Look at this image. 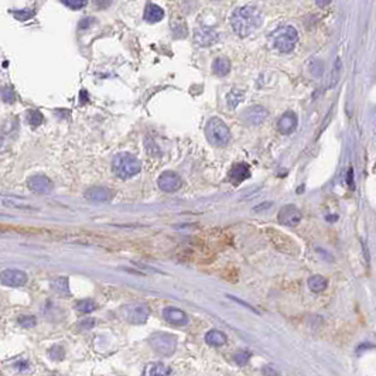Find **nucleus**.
<instances>
[{"label":"nucleus","mask_w":376,"mask_h":376,"mask_svg":"<svg viewBox=\"0 0 376 376\" xmlns=\"http://www.w3.org/2000/svg\"><path fill=\"white\" fill-rule=\"evenodd\" d=\"M277 219L280 223H283L286 226H296L303 219V215L294 205H284L279 211Z\"/></svg>","instance_id":"f8f14e48"},{"label":"nucleus","mask_w":376,"mask_h":376,"mask_svg":"<svg viewBox=\"0 0 376 376\" xmlns=\"http://www.w3.org/2000/svg\"><path fill=\"white\" fill-rule=\"evenodd\" d=\"M67 7H70L72 10H79L86 6L88 0H61Z\"/></svg>","instance_id":"cd10ccee"},{"label":"nucleus","mask_w":376,"mask_h":376,"mask_svg":"<svg viewBox=\"0 0 376 376\" xmlns=\"http://www.w3.org/2000/svg\"><path fill=\"white\" fill-rule=\"evenodd\" d=\"M249 176H251V170L245 163H237L235 166H232L229 171V178L235 184L245 181L246 178H249Z\"/></svg>","instance_id":"f3484780"},{"label":"nucleus","mask_w":376,"mask_h":376,"mask_svg":"<svg viewBox=\"0 0 376 376\" xmlns=\"http://www.w3.org/2000/svg\"><path fill=\"white\" fill-rule=\"evenodd\" d=\"M95 308H97V303L94 300H81L77 303V310L84 314H89V313L95 311Z\"/></svg>","instance_id":"393cba45"},{"label":"nucleus","mask_w":376,"mask_h":376,"mask_svg":"<svg viewBox=\"0 0 376 376\" xmlns=\"http://www.w3.org/2000/svg\"><path fill=\"white\" fill-rule=\"evenodd\" d=\"M331 1H333V0H316V4H317L318 7H325V6H328Z\"/></svg>","instance_id":"c9c22d12"},{"label":"nucleus","mask_w":376,"mask_h":376,"mask_svg":"<svg viewBox=\"0 0 376 376\" xmlns=\"http://www.w3.org/2000/svg\"><path fill=\"white\" fill-rule=\"evenodd\" d=\"M122 314H123L125 321L139 325V324H144L147 321L150 311H149V307L143 303H130L122 308Z\"/></svg>","instance_id":"423d86ee"},{"label":"nucleus","mask_w":376,"mask_h":376,"mask_svg":"<svg viewBox=\"0 0 376 376\" xmlns=\"http://www.w3.org/2000/svg\"><path fill=\"white\" fill-rule=\"evenodd\" d=\"M163 318L173 325H187L188 316L177 307H166L163 310Z\"/></svg>","instance_id":"4468645a"},{"label":"nucleus","mask_w":376,"mask_h":376,"mask_svg":"<svg viewBox=\"0 0 376 376\" xmlns=\"http://www.w3.org/2000/svg\"><path fill=\"white\" fill-rule=\"evenodd\" d=\"M94 325H95V320H94V318L84 320L81 324H79V327H81V328H92Z\"/></svg>","instance_id":"72a5a7b5"},{"label":"nucleus","mask_w":376,"mask_h":376,"mask_svg":"<svg viewBox=\"0 0 376 376\" xmlns=\"http://www.w3.org/2000/svg\"><path fill=\"white\" fill-rule=\"evenodd\" d=\"M3 146H4V139H3V138L0 136V150L3 149Z\"/></svg>","instance_id":"e433bc0d"},{"label":"nucleus","mask_w":376,"mask_h":376,"mask_svg":"<svg viewBox=\"0 0 376 376\" xmlns=\"http://www.w3.org/2000/svg\"><path fill=\"white\" fill-rule=\"evenodd\" d=\"M229 298H231L232 301L237 303V304H240V306L246 307L248 310H251V311H253V313H257V310H256L255 307H252L251 304H248V303H245V301H242V300H239V298H237V297H235V296H229Z\"/></svg>","instance_id":"7c9ffc66"},{"label":"nucleus","mask_w":376,"mask_h":376,"mask_svg":"<svg viewBox=\"0 0 376 376\" xmlns=\"http://www.w3.org/2000/svg\"><path fill=\"white\" fill-rule=\"evenodd\" d=\"M310 290L313 293H321L324 292L328 286V281L324 276H320V275H316V276H311L308 281H307Z\"/></svg>","instance_id":"4be33fe9"},{"label":"nucleus","mask_w":376,"mask_h":376,"mask_svg":"<svg viewBox=\"0 0 376 376\" xmlns=\"http://www.w3.org/2000/svg\"><path fill=\"white\" fill-rule=\"evenodd\" d=\"M205 342L211 347H221L226 344V335L219 330H211L205 335Z\"/></svg>","instance_id":"aec40b11"},{"label":"nucleus","mask_w":376,"mask_h":376,"mask_svg":"<svg viewBox=\"0 0 376 376\" xmlns=\"http://www.w3.org/2000/svg\"><path fill=\"white\" fill-rule=\"evenodd\" d=\"M113 193L106 187H91L85 191V198L94 202H105L109 201Z\"/></svg>","instance_id":"dca6fc26"},{"label":"nucleus","mask_w":376,"mask_h":376,"mask_svg":"<svg viewBox=\"0 0 376 376\" xmlns=\"http://www.w3.org/2000/svg\"><path fill=\"white\" fill-rule=\"evenodd\" d=\"M144 376H167L171 375V369L166 366L164 363L161 362H152L149 363L144 371H143Z\"/></svg>","instance_id":"a211bd4d"},{"label":"nucleus","mask_w":376,"mask_h":376,"mask_svg":"<svg viewBox=\"0 0 376 376\" xmlns=\"http://www.w3.org/2000/svg\"><path fill=\"white\" fill-rule=\"evenodd\" d=\"M0 281L7 287H20L27 283V275L21 270L6 269L0 273Z\"/></svg>","instance_id":"9d476101"},{"label":"nucleus","mask_w":376,"mask_h":376,"mask_svg":"<svg viewBox=\"0 0 376 376\" xmlns=\"http://www.w3.org/2000/svg\"><path fill=\"white\" fill-rule=\"evenodd\" d=\"M218 40H219V34L214 28L201 27L195 31V42L199 47H211L215 42H218Z\"/></svg>","instance_id":"ddd939ff"},{"label":"nucleus","mask_w":376,"mask_h":376,"mask_svg":"<svg viewBox=\"0 0 376 376\" xmlns=\"http://www.w3.org/2000/svg\"><path fill=\"white\" fill-rule=\"evenodd\" d=\"M51 287L56 290V292L61 293V294H70V284H68V279L61 276V277H57L51 281Z\"/></svg>","instance_id":"b1692460"},{"label":"nucleus","mask_w":376,"mask_h":376,"mask_svg":"<svg viewBox=\"0 0 376 376\" xmlns=\"http://www.w3.org/2000/svg\"><path fill=\"white\" fill-rule=\"evenodd\" d=\"M150 347L163 356H170L176 352L177 348V338L168 333H156L149 339Z\"/></svg>","instance_id":"39448f33"},{"label":"nucleus","mask_w":376,"mask_h":376,"mask_svg":"<svg viewBox=\"0 0 376 376\" xmlns=\"http://www.w3.org/2000/svg\"><path fill=\"white\" fill-rule=\"evenodd\" d=\"M212 71L218 75V77H225L229 74L231 71V61L225 57H219L214 61L212 64Z\"/></svg>","instance_id":"412c9836"},{"label":"nucleus","mask_w":376,"mask_h":376,"mask_svg":"<svg viewBox=\"0 0 376 376\" xmlns=\"http://www.w3.org/2000/svg\"><path fill=\"white\" fill-rule=\"evenodd\" d=\"M28 188L36 193V194H50L54 188V184L53 181L47 177V176H42V174H37V176H31L28 177L27 180Z\"/></svg>","instance_id":"1a4fd4ad"},{"label":"nucleus","mask_w":376,"mask_h":376,"mask_svg":"<svg viewBox=\"0 0 376 376\" xmlns=\"http://www.w3.org/2000/svg\"><path fill=\"white\" fill-rule=\"evenodd\" d=\"M164 17V10L157 6V4H147L146 10H144V20L149 21V23H158L160 20H163Z\"/></svg>","instance_id":"6ab92c4d"},{"label":"nucleus","mask_w":376,"mask_h":376,"mask_svg":"<svg viewBox=\"0 0 376 376\" xmlns=\"http://www.w3.org/2000/svg\"><path fill=\"white\" fill-rule=\"evenodd\" d=\"M205 136L212 146L225 147L231 140V132L222 119L211 118L205 126Z\"/></svg>","instance_id":"7ed1b4c3"},{"label":"nucleus","mask_w":376,"mask_h":376,"mask_svg":"<svg viewBox=\"0 0 376 376\" xmlns=\"http://www.w3.org/2000/svg\"><path fill=\"white\" fill-rule=\"evenodd\" d=\"M252 358V354L249 351H239L237 352L235 355H234V361L237 365L239 366H245V365H248L249 361H251Z\"/></svg>","instance_id":"a878e982"},{"label":"nucleus","mask_w":376,"mask_h":376,"mask_svg":"<svg viewBox=\"0 0 376 376\" xmlns=\"http://www.w3.org/2000/svg\"><path fill=\"white\" fill-rule=\"evenodd\" d=\"M269 116V113L266 111L263 106H259V105H255V106H251L248 108L246 111L243 112L240 115L242 120L245 123L251 126H259L262 125L266 120V118Z\"/></svg>","instance_id":"9b49d317"},{"label":"nucleus","mask_w":376,"mask_h":376,"mask_svg":"<svg viewBox=\"0 0 376 376\" xmlns=\"http://www.w3.org/2000/svg\"><path fill=\"white\" fill-rule=\"evenodd\" d=\"M352 177H354V171H352V168H349V170H348V176H347V182H348L349 187H354V181H352Z\"/></svg>","instance_id":"f704fd0d"},{"label":"nucleus","mask_w":376,"mask_h":376,"mask_svg":"<svg viewBox=\"0 0 376 376\" xmlns=\"http://www.w3.org/2000/svg\"><path fill=\"white\" fill-rule=\"evenodd\" d=\"M94 3H95V6L99 7V9H106V7L111 6L112 0H94Z\"/></svg>","instance_id":"473e14b6"},{"label":"nucleus","mask_w":376,"mask_h":376,"mask_svg":"<svg viewBox=\"0 0 376 376\" xmlns=\"http://www.w3.org/2000/svg\"><path fill=\"white\" fill-rule=\"evenodd\" d=\"M267 234H269V237L270 240L273 242V245L279 249L280 252L286 253V255H297L300 253V248L294 243L292 237H286L284 234L281 232H277L275 229H267Z\"/></svg>","instance_id":"0eeeda50"},{"label":"nucleus","mask_w":376,"mask_h":376,"mask_svg":"<svg viewBox=\"0 0 376 376\" xmlns=\"http://www.w3.org/2000/svg\"><path fill=\"white\" fill-rule=\"evenodd\" d=\"M297 123H298V120H297L296 113L289 111L281 115V118L277 122V129H279V132L281 135H290V133H293L296 130Z\"/></svg>","instance_id":"2eb2a0df"},{"label":"nucleus","mask_w":376,"mask_h":376,"mask_svg":"<svg viewBox=\"0 0 376 376\" xmlns=\"http://www.w3.org/2000/svg\"><path fill=\"white\" fill-rule=\"evenodd\" d=\"M112 170L119 178L127 180V178H132L139 174L141 170V161L135 154L123 152V153L116 154L113 157Z\"/></svg>","instance_id":"f03ea898"},{"label":"nucleus","mask_w":376,"mask_h":376,"mask_svg":"<svg viewBox=\"0 0 376 376\" xmlns=\"http://www.w3.org/2000/svg\"><path fill=\"white\" fill-rule=\"evenodd\" d=\"M3 100L7 102V103H10V102H13L14 100L13 92H12L10 89H4V91H3Z\"/></svg>","instance_id":"2f4dec72"},{"label":"nucleus","mask_w":376,"mask_h":376,"mask_svg":"<svg viewBox=\"0 0 376 376\" xmlns=\"http://www.w3.org/2000/svg\"><path fill=\"white\" fill-rule=\"evenodd\" d=\"M157 184H158L161 191H164V193H174V191H178L181 188L182 180L181 177L177 173H174V171H164L157 178Z\"/></svg>","instance_id":"6e6552de"},{"label":"nucleus","mask_w":376,"mask_h":376,"mask_svg":"<svg viewBox=\"0 0 376 376\" xmlns=\"http://www.w3.org/2000/svg\"><path fill=\"white\" fill-rule=\"evenodd\" d=\"M263 23V14L253 6L237 7L231 17V26L239 37H248Z\"/></svg>","instance_id":"f257e3e1"},{"label":"nucleus","mask_w":376,"mask_h":376,"mask_svg":"<svg viewBox=\"0 0 376 376\" xmlns=\"http://www.w3.org/2000/svg\"><path fill=\"white\" fill-rule=\"evenodd\" d=\"M19 324L21 327H24V328H31V327L36 325V317H33V316H23V317L19 318Z\"/></svg>","instance_id":"c85d7f7f"},{"label":"nucleus","mask_w":376,"mask_h":376,"mask_svg":"<svg viewBox=\"0 0 376 376\" xmlns=\"http://www.w3.org/2000/svg\"><path fill=\"white\" fill-rule=\"evenodd\" d=\"M298 41V33L292 26H281L272 34V42L280 53H290Z\"/></svg>","instance_id":"20e7f679"},{"label":"nucleus","mask_w":376,"mask_h":376,"mask_svg":"<svg viewBox=\"0 0 376 376\" xmlns=\"http://www.w3.org/2000/svg\"><path fill=\"white\" fill-rule=\"evenodd\" d=\"M333 75H334V78H333V81H331V86H335L336 81H338V78H339V75H341V59H339V58H336V61H335V67H334V71H333Z\"/></svg>","instance_id":"c756f323"},{"label":"nucleus","mask_w":376,"mask_h":376,"mask_svg":"<svg viewBox=\"0 0 376 376\" xmlns=\"http://www.w3.org/2000/svg\"><path fill=\"white\" fill-rule=\"evenodd\" d=\"M245 99V92L240 89H234L226 95V102H228V108L229 109H235L237 105Z\"/></svg>","instance_id":"5701e85b"},{"label":"nucleus","mask_w":376,"mask_h":376,"mask_svg":"<svg viewBox=\"0 0 376 376\" xmlns=\"http://www.w3.org/2000/svg\"><path fill=\"white\" fill-rule=\"evenodd\" d=\"M27 120L33 127H39L44 122V116H42L41 112L30 111L27 115Z\"/></svg>","instance_id":"bb28decb"}]
</instances>
